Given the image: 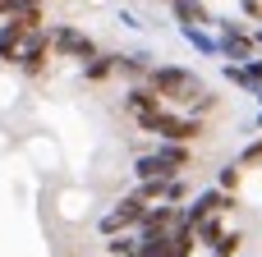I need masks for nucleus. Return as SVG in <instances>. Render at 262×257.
<instances>
[{
    "instance_id": "obj_1",
    "label": "nucleus",
    "mask_w": 262,
    "mask_h": 257,
    "mask_svg": "<svg viewBox=\"0 0 262 257\" xmlns=\"http://www.w3.org/2000/svg\"><path fill=\"white\" fill-rule=\"evenodd\" d=\"M143 129H152V133H161V138H170V143H189V138H198L203 133V124L198 120H184V115H166V110H152L147 120H138Z\"/></svg>"
},
{
    "instance_id": "obj_2",
    "label": "nucleus",
    "mask_w": 262,
    "mask_h": 257,
    "mask_svg": "<svg viewBox=\"0 0 262 257\" xmlns=\"http://www.w3.org/2000/svg\"><path fill=\"white\" fill-rule=\"evenodd\" d=\"M152 87L161 92V97H203V87H198V78L193 74H184V69H152Z\"/></svg>"
},
{
    "instance_id": "obj_3",
    "label": "nucleus",
    "mask_w": 262,
    "mask_h": 257,
    "mask_svg": "<svg viewBox=\"0 0 262 257\" xmlns=\"http://www.w3.org/2000/svg\"><path fill=\"white\" fill-rule=\"evenodd\" d=\"M143 212H147V207H143V198H138V193H129V198H120V207H115L101 225L115 235V230H124V225H138V221H143Z\"/></svg>"
},
{
    "instance_id": "obj_4",
    "label": "nucleus",
    "mask_w": 262,
    "mask_h": 257,
    "mask_svg": "<svg viewBox=\"0 0 262 257\" xmlns=\"http://www.w3.org/2000/svg\"><path fill=\"white\" fill-rule=\"evenodd\" d=\"M143 235H170V230H180V212L175 207H152V212H143Z\"/></svg>"
},
{
    "instance_id": "obj_5",
    "label": "nucleus",
    "mask_w": 262,
    "mask_h": 257,
    "mask_svg": "<svg viewBox=\"0 0 262 257\" xmlns=\"http://www.w3.org/2000/svg\"><path fill=\"white\" fill-rule=\"evenodd\" d=\"M18 64H23L28 74H37V69L46 64V37L28 32V37H23V46H18Z\"/></svg>"
},
{
    "instance_id": "obj_6",
    "label": "nucleus",
    "mask_w": 262,
    "mask_h": 257,
    "mask_svg": "<svg viewBox=\"0 0 262 257\" xmlns=\"http://www.w3.org/2000/svg\"><path fill=\"white\" fill-rule=\"evenodd\" d=\"M55 46H60L64 55H78V60H88V55H92V41H88V37H78L74 28H55Z\"/></svg>"
},
{
    "instance_id": "obj_7",
    "label": "nucleus",
    "mask_w": 262,
    "mask_h": 257,
    "mask_svg": "<svg viewBox=\"0 0 262 257\" xmlns=\"http://www.w3.org/2000/svg\"><path fill=\"white\" fill-rule=\"evenodd\" d=\"M23 37H28V32L9 23V28L0 32V60H18V46H23Z\"/></svg>"
},
{
    "instance_id": "obj_8",
    "label": "nucleus",
    "mask_w": 262,
    "mask_h": 257,
    "mask_svg": "<svg viewBox=\"0 0 262 257\" xmlns=\"http://www.w3.org/2000/svg\"><path fill=\"white\" fill-rule=\"evenodd\" d=\"M212 248H216V257H235V253H239V235H216Z\"/></svg>"
},
{
    "instance_id": "obj_9",
    "label": "nucleus",
    "mask_w": 262,
    "mask_h": 257,
    "mask_svg": "<svg viewBox=\"0 0 262 257\" xmlns=\"http://www.w3.org/2000/svg\"><path fill=\"white\" fill-rule=\"evenodd\" d=\"M111 253H115V257H138V239L120 235V239H111Z\"/></svg>"
},
{
    "instance_id": "obj_10",
    "label": "nucleus",
    "mask_w": 262,
    "mask_h": 257,
    "mask_svg": "<svg viewBox=\"0 0 262 257\" xmlns=\"http://www.w3.org/2000/svg\"><path fill=\"white\" fill-rule=\"evenodd\" d=\"M175 9H180V18H207V9H203L198 0H180Z\"/></svg>"
},
{
    "instance_id": "obj_11",
    "label": "nucleus",
    "mask_w": 262,
    "mask_h": 257,
    "mask_svg": "<svg viewBox=\"0 0 262 257\" xmlns=\"http://www.w3.org/2000/svg\"><path fill=\"white\" fill-rule=\"evenodd\" d=\"M111 74V60H97V64H88V78H106Z\"/></svg>"
}]
</instances>
